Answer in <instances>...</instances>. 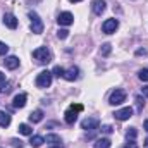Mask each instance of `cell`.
Masks as SVG:
<instances>
[{
  "instance_id": "obj_1",
  "label": "cell",
  "mask_w": 148,
  "mask_h": 148,
  "mask_svg": "<svg viewBox=\"0 0 148 148\" xmlns=\"http://www.w3.org/2000/svg\"><path fill=\"white\" fill-rule=\"evenodd\" d=\"M33 57L36 59L40 64H48V62L52 60V53H50V50H48L47 47H40V48H36V50L33 52Z\"/></svg>"
},
{
  "instance_id": "obj_2",
  "label": "cell",
  "mask_w": 148,
  "mask_h": 148,
  "mask_svg": "<svg viewBox=\"0 0 148 148\" xmlns=\"http://www.w3.org/2000/svg\"><path fill=\"white\" fill-rule=\"evenodd\" d=\"M52 84V73L48 71H41L36 76V86L38 88H48Z\"/></svg>"
},
{
  "instance_id": "obj_3",
  "label": "cell",
  "mask_w": 148,
  "mask_h": 148,
  "mask_svg": "<svg viewBox=\"0 0 148 148\" xmlns=\"http://www.w3.org/2000/svg\"><path fill=\"white\" fill-rule=\"evenodd\" d=\"M29 19H31V31L35 35L43 33V23H41V19L36 12H29Z\"/></svg>"
},
{
  "instance_id": "obj_4",
  "label": "cell",
  "mask_w": 148,
  "mask_h": 148,
  "mask_svg": "<svg viewBox=\"0 0 148 148\" xmlns=\"http://www.w3.org/2000/svg\"><path fill=\"white\" fill-rule=\"evenodd\" d=\"M122 102H126V91H124V90H115V91H112L110 98H109V103H110V105H121Z\"/></svg>"
},
{
  "instance_id": "obj_5",
  "label": "cell",
  "mask_w": 148,
  "mask_h": 148,
  "mask_svg": "<svg viewBox=\"0 0 148 148\" xmlns=\"http://www.w3.org/2000/svg\"><path fill=\"white\" fill-rule=\"evenodd\" d=\"M98 126H100V121L97 119V117H88V119H84L83 122H81V127L83 129H90V131H95V129H98Z\"/></svg>"
},
{
  "instance_id": "obj_6",
  "label": "cell",
  "mask_w": 148,
  "mask_h": 148,
  "mask_svg": "<svg viewBox=\"0 0 148 148\" xmlns=\"http://www.w3.org/2000/svg\"><path fill=\"white\" fill-rule=\"evenodd\" d=\"M119 28V21L117 19H107L103 24H102V31L110 35V33H115V29Z\"/></svg>"
},
{
  "instance_id": "obj_7",
  "label": "cell",
  "mask_w": 148,
  "mask_h": 148,
  "mask_svg": "<svg viewBox=\"0 0 148 148\" xmlns=\"http://www.w3.org/2000/svg\"><path fill=\"white\" fill-rule=\"evenodd\" d=\"M57 23H59L60 26H71L74 23V16L71 12H60L59 17H57Z\"/></svg>"
},
{
  "instance_id": "obj_8",
  "label": "cell",
  "mask_w": 148,
  "mask_h": 148,
  "mask_svg": "<svg viewBox=\"0 0 148 148\" xmlns=\"http://www.w3.org/2000/svg\"><path fill=\"white\" fill-rule=\"evenodd\" d=\"M131 115H133V109H131V107H124V109H121V110H115V114H114V117H115L117 121H127Z\"/></svg>"
},
{
  "instance_id": "obj_9",
  "label": "cell",
  "mask_w": 148,
  "mask_h": 148,
  "mask_svg": "<svg viewBox=\"0 0 148 148\" xmlns=\"http://www.w3.org/2000/svg\"><path fill=\"white\" fill-rule=\"evenodd\" d=\"M105 0H93L91 2V10L97 14V16H102V12L105 10Z\"/></svg>"
},
{
  "instance_id": "obj_10",
  "label": "cell",
  "mask_w": 148,
  "mask_h": 148,
  "mask_svg": "<svg viewBox=\"0 0 148 148\" xmlns=\"http://www.w3.org/2000/svg\"><path fill=\"white\" fill-rule=\"evenodd\" d=\"M3 24H5L7 28H10V29H16V28H17V19H16V16H14V14H5V16H3Z\"/></svg>"
},
{
  "instance_id": "obj_11",
  "label": "cell",
  "mask_w": 148,
  "mask_h": 148,
  "mask_svg": "<svg viewBox=\"0 0 148 148\" xmlns=\"http://www.w3.org/2000/svg\"><path fill=\"white\" fill-rule=\"evenodd\" d=\"M64 119H66V122L67 124H74L76 121H77V110H74V109H67L66 114H64Z\"/></svg>"
},
{
  "instance_id": "obj_12",
  "label": "cell",
  "mask_w": 148,
  "mask_h": 148,
  "mask_svg": "<svg viewBox=\"0 0 148 148\" xmlns=\"http://www.w3.org/2000/svg\"><path fill=\"white\" fill-rule=\"evenodd\" d=\"M26 98H28V97H26L24 93H19V95H16V97H14L12 105H14L16 109H23V107L26 105Z\"/></svg>"
},
{
  "instance_id": "obj_13",
  "label": "cell",
  "mask_w": 148,
  "mask_h": 148,
  "mask_svg": "<svg viewBox=\"0 0 148 148\" xmlns=\"http://www.w3.org/2000/svg\"><path fill=\"white\" fill-rule=\"evenodd\" d=\"M3 64H5L7 69H17V67H19V59L14 57V55H10V57H7V59L3 60Z\"/></svg>"
},
{
  "instance_id": "obj_14",
  "label": "cell",
  "mask_w": 148,
  "mask_h": 148,
  "mask_svg": "<svg viewBox=\"0 0 148 148\" xmlns=\"http://www.w3.org/2000/svg\"><path fill=\"white\" fill-rule=\"evenodd\" d=\"M64 77H66L67 81H74V79H77V77H79V69H77V67H71V69L64 71Z\"/></svg>"
},
{
  "instance_id": "obj_15",
  "label": "cell",
  "mask_w": 148,
  "mask_h": 148,
  "mask_svg": "<svg viewBox=\"0 0 148 148\" xmlns=\"http://www.w3.org/2000/svg\"><path fill=\"white\" fill-rule=\"evenodd\" d=\"M10 124V115L0 110V127H7Z\"/></svg>"
},
{
  "instance_id": "obj_16",
  "label": "cell",
  "mask_w": 148,
  "mask_h": 148,
  "mask_svg": "<svg viewBox=\"0 0 148 148\" xmlns=\"http://www.w3.org/2000/svg\"><path fill=\"white\" fill-rule=\"evenodd\" d=\"M29 143H31L33 148H38V147H41V145L45 143V138H43V136H31Z\"/></svg>"
},
{
  "instance_id": "obj_17",
  "label": "cell",
  "mask_w": 148,
  "mask_h": 148,
  "mask_svg": "<svg viewBox=\"0 0 148 148\" xmlns=\"http://www.w3.org/2000/svg\"><path fill=\"white\" fill-rule=\"evenodd\" d=\"M43 119V110H33L29 114V121L31 122H40Z\"/></svg>"
},
{
  "instance_id": "obj_18",
  "label": "cell",
  "mask_w": 148,
  "mask_h": 148,
  "mask_svg": "<svg viewBox=\"0 0 148 148\" xmlns=\"http://www.w3.org/2000/svg\"><path fill=\"white\" fill-rule=\"evenodd\" d=\"M95 148H110V140H109V138H100V140H97Z\"/></svg>"
},
{
  "instance_id": "obj_19",
  "label": "cell",
  "mask_w": 148,
  "mask_h": 148,
  "mask_svg": "<svg viewBox=\"0 0 148 148\" xmlns=\"http://www.w3.org/2000/svg\"><path fill=\"white\" fill-rule=\"evenodd\" d=\"M19 133L21 134H26V136H31L33 134V129H31V126H28V124H19Z\"/></svg>"
},
{
  "instance_id": "obj_20",
  "label": "cell",
  "mask_w": 148,
  "mask_h": 148,
  "mask_svg": "<svg viewBox=\"0 0 148 148\" xmlns=\"http://www.w3.org/2000/svg\"><path fill=\"white\" fill-rule=\"evenodd\" d=\"M45 141L50 143V145H60V136H57V134H47Z\"/></svg>"
},
{
  "instance_id": "obj_21",
  "label": "cell",
  "mask_w": 148,
  "mask_h": 148,
  "mask_svg": "<svg viewBox=\"0 0 148 148\" xmlns=\"http://www.w3.org/2000/svg\"><path fill=\"white\" fill-rule=\"evenodd\" d=\"M112 52V47H110V43H105V45H102V50H100V53L105 57V55H109Z\"/></svg>"
},
{
  "instance_id": "obj_22",
  "label": "cell",
  "mask_w": 148,
  "mask_h": 148,
  "mask_svg": "<svg viewBox=\"0 0 148 148\" xmlns=\"http://www.w3.org/2000/svg\"><path fill=\"white\" fill-rule=\"evenodd\" d=\"M52 76H57V77H60V76H62V77H64V69H62L60 66H55V67H53V71H52Z\"/></svg>"
},
{
  "instance_id": "obj_23",
  "label": "cell",
  "mask_w": 148,
  "mask_h": 148,
  "mask_svg": "<svg viewBox=\"0 0 148 148\" xmlns=\"http://www.w3.org/2000/svg\"><path fill=\"white\" fill-rule=\"evenodd\" d=\"M136 134H138L136 129H134V127H129V131H127V140H129V141H134V140H136Z\"/></svg>"
},
{
  "instance_id": "obj_24",
  "label": "cell",
  "mask_w": 148,
  "mask_h": 148,
  "mask_svg": "<svg viewBox=\"0 0 148 148\" xmlns=\"http://www.w3.org/2000/svg\"><path fill=\"white\" fill-rule=\"evenodd\" d=\"M57 36L60 38V40H66V38L69 36V31H67V29H59V31H57Z\"/></svg>"
},
{
  "instance_id": "obj_25",
  "label": "cell",
  "mask_w": 148,
  "mask_h": 148,
  "mask_svg": "<svg viewBox=\"0 0 148 148\" xmlns=\"http://www.w3.org/2000/svg\"><path fill=\"white\" fill-rule=\"evenodd\" d=\"M138 77H140L141 81H148V69H141L140 74H138Z\"/></svg>"
},
{
  "instance_id": "obj_26",
  "label": "cell",
  "mask_w": 148,
  "mask_h": 148,
  "mask_svg": "<svg viewBox=\"0 0 148 148\" xmlns=\"http://www.w3.org/2000/svg\"><path fill=\"white\" fill-rule=\"evenodd\" d=\"M10 145H12V147H16V148H23V147H24V145H23V141H21V140H16V138H12V140H10Z\"/></svg>"
},
{
  "instance_id": "obj_27",
  "label": "cell",
  "mask_w": 148,
  "mask_h": 148,
  "mask_svg": "<svg viewBox=\"0 0 148 148\" xmlns=\"http://www.w3.org/2000/svg\"><path fill=\"white\" fill-rule=\"evenodd\" d=\"M9 91H10V84H9V83L0 84V93H9Z\"/></svg>"
},
{
  "instance_id": "obj_28",
  "label": "cell",
  "mask_w": 148,
  "mask_h": 148,
  "mask_svg": "<svg viewBox=\"0 0 148 148\" xmlns=\"http://www.w3.org/2000/svg\"><path fill=\"white\" fill-rule=\"evenodd\" d=\"M136 105H138V110H141V109L145 107V100H143L141 97H136Z\"/></svg>"
},
{
  "instance_id": "obj_29",
  "label": "cell",
  "mask_w": 148,
  "mask_h": 148,
  "mask_svg": "<svg viewBox=\"0 0 148 148\" xmlns=\"http://www.w3.org/2000/svg\"><path fill=\"white\" fill-rule=\"evenodd\" d=\"M7 52H9V47H7L3 41H0V55H5Z\"/></svg>"
},
{
  "instance_id": "obj_30",
  "label": "cell",
  "mask_w": 148,
  "mask_h": 148,
  "mask_svg": "<svg viewBox=\"0 0 148 148\" xmlns=\"http://www.w3.org/2000/svg\"><path fill=\"white\" fill-rule=\"evenodd\" d=\"M102 131H103V133H107V134H110L112 131H114V127H112V126H103V127H102Z\"/></svg>"
},
{
  "instance_id": "obj_31",
  "label": "cell",
  "mask_w": 148,
  "mask_h": 148,
  "mask_svg": "<svg viewBox=\"0 0 148 148\" xmlns=\"http://www.w3.org/2000/svg\"><path fill=\"white\" fill-rule=\"evenodd\" d=\"M71 109H74V110H77V112H81V110H83V105H81V103H76V105H74V103H73V105H71Z\"/></svg>"
},
{
  "instance_id": "obj_32",
  "label": "cell",
  "mask_w": 148,
  "mask_h": 148,
  "mask_svg": "<svg viewBox=\"0 0 148 148\" xmlns=\"http://www.w3.org/2000/svg\"><path fill=\"white\" fill-rule=\"evenodd\" d=\"M136 55H147V50L145 48H140V50H136Z\"/></svg>"
},
{
  "instance_id": "obj_33",
  "label": "cell",
  "mask_w": 148,
  "mask_h": 148,
  "mask_svg": "<svg viewBox=\"0 0 148 148\" xmlns=\"http://www.w3.org/2000/svg\"><path fill=\"white\" fill-rule=\"evenodd\" d=\"M124 148H138V147H136V143H134V141H129V143H127Z\"/></svg>"
},
{
  "instance_id": "obj_34",
  "label": "cell",
  "mask_w": 148,
  "mask_h": 148,
  "mask_svg": "<svg viewBox=\"0 0 148 148\" xmlns=\"http://www.w3.org/2000/svg\"><path fill=\"white\" fill-rule=\"evenodd\" d=\"M3 83H5V74L0 71V84H3Z\"/></svg>"
},
{
  "instance_id": "obj_35",
  "label": "cell",
  "mask_w": 148,
  "mask_h": 148,
  "mask_svg": "<svg viewBox=\"0 0 148 148\" xmlns=\"http://www.w3.org/2000/svg\"><path fill=\"white\" fill-rule=\"evenodd\" d=\"M141 91H143V95H145V97H148V86H143V90H141Z\"/></svg>"
},
{
  "instance_id": "obj_36",
  "label": "cell",
  "mask_w": 148,
  "mask_h": 148,
  "mask_svg": "<svg viewBox=\"0 0 148 148\" xmlns=\"http://www.w3.org/2000/svg\"><path fill=\"white\" fill-rule=\"evenodd\" d=\"M143 126H145V129H147V131H148V119H147V121H145V124H143Z\"/></svg>"
},
{
  "instance_id": "obj_37",
  "label": "cell",
  "mask_w": 148,
  "mask_h": 148,
  "mask_svg": "<svg viewBox=\"0 0 148 148\" xmlns=\"http://www.w3.org/2000/svg\"><path fill=\"white\" fill-rule=\"evenodd\" d=\"M69 2H73V3H77V2H81V0H69Z\"/></svg>"
},
{
  "instance_id": "obj_38",
  "label": "cell",
  "mask_w": 148,
  "mask_h": 148,
  "mask_svg": "<svg viewBox=\"0 0 148 148\" xmlns=\"http://www.w3.org/2000/svg\"><path fill=\"white\" fill-rule=\"evenodd\" d=\"M52 148H62V147H60V145H53Z\"/></svg>"
},
{
  "instance_id": "obj_39",
  "label": "cell",
  "mask_w": 148,
  "mask_h": 148,
  "mask_svg": "<svg viewBox=\"0 0 148 148\" xmlns=\"http://www.w3.org/2000/svg\"><path fill=\"white\" fill-rule=\"evenodd\" d=\"M145 145H147V147H148V138H147V140H145Z\"/></svg>"
}]
</instances>
